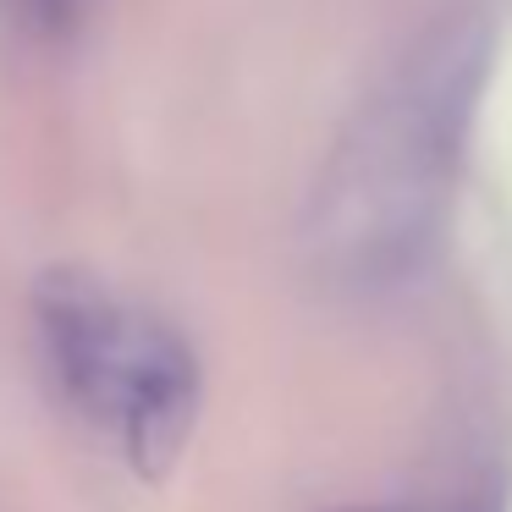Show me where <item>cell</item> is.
I'll use <instances>...</instances> for the list:
<instances>
[{
  "label": "cell",
  "mask_w": 512,
  "mask_h": 512,
  "mask_svg": "<svg viewBox=\"0 0 512 512\" xmlns=\"http://www.w3.org/2000/svg\"><path fill=\"white\" fill-rule=\"evenodd\" d=\"M485 56V17H441L342 127L303 215V248L331 287H391L430 254L485 83Z\"/></svg>",
  "instance_id": "obj_1"
},
{
  "label": "cell",
  "mask_w": 512,
  "mask_h": 512,
  "mask_svg": "<svg viewBox=\"0 0 512 512\" xmlns=\"http://www.w3.org/2000/svg\"><path fill=\"white\" fill-rule=\"evenodd\" d=\"M34 320L61 397L100 424L144 479L171 474L199 424L193 347L89 270H50L34 287Z\"/></svg>",
  "instance_id": "obj_2"
},
{
  "label": "cell",
  "mask_w": 512,
  "mask_h": 512,
  "mask_svg": "<svg viewBox=\"0 0 512 512\" xmlns=\"http://www.w3.org/2000/svg\"><path fill=\"white\" fill-rule=\"evenodd\" d=\"M6 12H12L17 28H28L34 39H72L89 12V0H6Z\"/></svg>",
  "instance_id": "obj_3"
}]
</instances>
